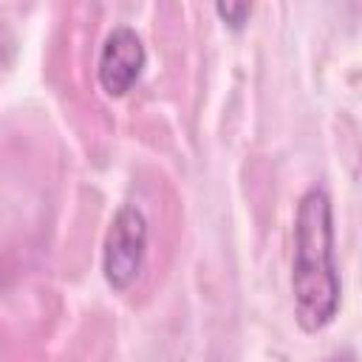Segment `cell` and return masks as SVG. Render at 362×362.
<instances>
[{"label":"cell","mask_w":362,"mask_h":362,"mask_svg":"<svg viewBox=\"0 0 362 362\" xmlns=\"http://www.w3.org/2000/svg\"><path fill=\"white\" fill-rule=\"evenodd\" d=\"M291 291L294 314L303 331H320L337 317L339 274L334 266L331 201L317 187L308 189L297 204Z\"/></svg>","instance_id":"1"},{"label":"cell","mask_w":362,"mask_h":362,"mask_svg":"<svg viewBox=\"0 0 362 362\" xmlns=\"http://www.w3.org/2000/svg\"><path fill=\"white\" fill-rule=\"evenodd\" d=\"M331 362H354V356H351V351H342L339 356H334Z\"/></svg>","instance_id":"5"},{"label":"cell","mask_w":362,"mask_h":362,"mask_svg":"<svg viewBox=\"0 0 362 362\" xmlns=\"http://www.w3.org/2000/svg\"><path fill=\"white\" fill-rule=\"evenodd\" d=\"M215 11L229 23V28H240V25L249 20L252 6H249V3H218Z\"/></svg>","instance_id":"4"},{"label":"cell","mask_w":362,"mask_h":362,"mask_svg":"<svg viewBox=\"0 0 362 362\" xmlns=\"http://www.w3.org/2000/svg\"><path fill=\"white\" fill-rule=\"evenodd\" d=\"M144 68V45L127 25H116L99 54V82L110 96H122L133 88Z\"/></svg>","instance_id":"3"},{"label":"cell","mask_w":362,"mask_h":362,"mask_svg":"<svg viewBox=\"0 0 362 362\" xmlns=\"http://www.w3.org/2000/svg\"><path fill=\"white\" fill-rule=\"evenodd\" d=\"M147 252V221L136 206H122L116 218L110 221L107 238H105V277L113 288H127L144 263Z\"/></svg>","instance_id":"2"}]
</instances>
